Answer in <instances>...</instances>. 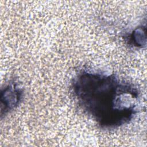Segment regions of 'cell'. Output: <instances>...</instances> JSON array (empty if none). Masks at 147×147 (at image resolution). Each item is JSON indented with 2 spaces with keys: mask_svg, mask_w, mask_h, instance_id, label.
Instances as JSON below:
<instances>
[{
  "mask_svg": "<svg viewBox=\"0 0 147 147\" xmlns=\"http://www.w3.org/2000/svg\"><path fill=\"white\" fill-rule=\"evenodd\" d=\"M146 28L140 26L135 29L129 35L128 40L129 44L136 47H142L146 45Z\"/></svg>",
  "mask_w": 147,
  "mask_h": 147,
  "instance_id": "cell-3",
  "label": "cell"
},
{
  "mask_svg": "<svg viewBox=\"0 0 147 147\" xmlns=\"http://www.w3.org/2000/svg\"><path fill=\"white\" fill-rule=\"evenodd\" d=\"M72 87L80 106L102 128L119 127L137 112L138 89L114 74L83 71Z\"/></svg>",
  "mask_w": 147,
  "mask_h": 147,
  "instance_id": "cell-1",
  "label": "cell"
},
{
  "mask_svg": "<svg viewBox=\"0 0 147 147\" xmlns=\"http://www.w3.org/2000/svg\"><path fill=\"white\" fill-rule=\"evenodd\" d=\"M22 95L23 91L21 88L15 82L8 84L1 91V117L18 106L22 99Z\"/></svg>",
  "mask_w": 147,
  "mask_h": 147,
  "instance_id": "cell-2",
  "label": "cell"
}]
</instances>
